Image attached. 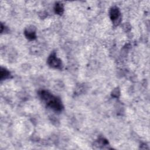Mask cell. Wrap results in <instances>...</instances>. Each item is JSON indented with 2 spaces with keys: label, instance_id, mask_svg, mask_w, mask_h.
Instances as JSON below:
<instances>
[{
  "label": "cell",
  "instance_id": "6da1fadb",
  "mask_svg": "<svg viewBox=\"0 0 150 150\" xmlns=\"http://www.w3.org/2000/svg\"><path fill=\"white\" fill-rule=\"evenodd\" d=\"M39 94L40 98L53 110L58 111L62 110L63 105L59 98L53 96L51 93L45 90L40 91Z\"/></svg>",
  "mask_w": 150,
  "mask_h": 150
},
{
  "label": "cell",
  "instance_id": "7a4b0ae2",
  "mask_svg": "<svg viewBox=\"0 0 150 150\" xmlns=\"http://www.w3.org/2000/svg\"><path fill=\"white\" fill-rule=\"evenodd\" d=\"M47 63L50 67L55 69H61L62 67V61L57 57L55 53H53L49 56L47 59Z\"/></svg>",
  "mask_w": 150,
  "mask_h": 150
},
{
  "label": "cell",
  "instance_id": "3957f363",
  "mask_svg": "<svg viewBox=\"0 0 150 150\" xmlns=\"http://www.w3.org/2000/svg\"><path fill=\"white\" fill-rule=\"evenodd\" d=\"M110 17L114 24L118 25L121 21V13L119 9L117 6H113L110 11Z\"/></svg>",
  "mask_w": 150,
  "mask_h": 150
},
{
  "label": "cell",
  "instance_id": "277c9868",
  "mask_svg": "<svg viewBox=\"0 0 150 150\" xmlns=\"http://www.w3.org/2000/svg\"><path fill=\"white\" fill-rule=\"evenodd\" d=\"M25 36L30 39V40H33L36 38V33L35 28H33V26H31V28H26L25 30Z\"/></svg>",
  "mask_w": 150,
  "mask_h": 150
},
{
  "label": "cell",
  "instance_id": "5b68a950",
  "mask_svg": "<svg viewBox=\"0 0 150 150\" xmlns=\"http://www.w3.org/2000/svg\"><path fill=\"white\" fill-rule=\"evenodd\" d=\"M10 73L6 69L1 67L0 71V78L1 80H4L9 77Z\"/></svg>",
  "mask_w": 150,
  "mask_h": 150
},
{
  "label": "cell",
  "instance_id": "8992f818",
  "mask_svg": "<svg viewBox=\"0 0 150 150\" xmlns=\"http://www.w3.org/2000/svg\"><path fill=\"white\" fill-rule=\"evenodd\" d=\"M63 5L61 3H57L54 6V11L58 15H62L63 12Z\"/></svg>",
  "mask_w": 150,
  "mask_h": 150
},
{
  "label": "cell",
  "instance_id": "52a82bcc",
  "mask_svg": "<svg viewBox=\"0 0 150 150\" xmlns=\"http://www.w3.org/2000/svg\"><path fill=\"white\" fill-rule=\"evenodd\" d=\"M120 95V91L118 90V88H115L112 93V96H113L114 97H118Z\"/></svg>",
  "mask_w": 150,
  "mask_h": 150
}]
</instances>
